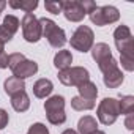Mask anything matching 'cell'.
<instances>
[{"label":"cell","mask_w":134,"mask_h":134,"mask_svg":"<svg viewBox=\"0 0 134 134\" xmlns=\"http://www.w3.org/2000/svg\"><path fill=\"white\" fill-rule=\"evenodd\" d=\"M118 109H120V114L121 115L132 114L134 112V96H131V95L121 96L120 101H118Z\"/></svg>","instance_id":"19"},{"label":"cell","mask_w":134,"mask_h":134,"mask_svg":"<svg viewBox=\"0 0 134 134\" xmlns=\"http://www.w3.org/2000/svg\"><path fill=\"white\" fill-rule=\"evenodd\" d=\"M11 107L16 112H25V110H29V107H30V98H29V95L25 92L13 95L11 96Z\"/></svg>","instance_id":"17"},{"label":"cell","mask_w":134,"mask_h":134,"mask_svg":"<svg viewBox=\"0 0 134 134\" xmlns=\"http://www.w3.org/2000/svg\"><path fill=\"white\" fill-rule=\"evenodd\" d=\"M58 81L66 87H79L85 81H90V73L84 66H70L58 71Z\"/></svg>","instance_id":"5"},{"label":"cell","mask_w":134,"mask_h":134,"mask_svg":"<svg viewBox=\"0 0 134 134\" xmlns=\"http://www.w3.org/2000/svg\"><path fill=\"white\" fill-rule=\"evenodd\" d=\"M44 110L47 121L51 125H62L66 121V114H65V98L60 95H54L44 103Z\"/></svg>","instance_id":"4"},{"label":"cell","mask_w":134,"mask_h":134,"mask_svg":"<svg viewBox=\"0 0 134 134\" xmlns=\"http://www.w3.org/2000/svg\"><path fill=\"white\" fill-rule=\"evenodd\" d=\"M96 115H98V120L109 126V125H114L120 115V109H118V101L115 98H104L98 109H96Z\"/></svg>","instance_id":"8"},{"label":"cell","mask_w":134,"mask_h":134,"mask_svg":"<svg viewBox=\"0 0 134 134\" xmlns=\"http://www.w3.org/2000/svg\"><path fill=\"white\" fill-rule=\"evenodd\" d=\"M103 81H104V85H106L107 88H117V87H120V85L123 84L125 74H123V71H121L120 68H117L115 71L104 74Z\"/></svg>","instance_id":"18"},{"label":"cell","mask_w":134,"mask_h":134,"mask_svg":"<svg viewBox=\"0 0 134 134\" xmlns=\"http://www.w3.org/2000/svg\"><path fill=\"white\" fill-rule=\"evenodd\" d=\"M120 63L126 71H134V58H126V57H120Z\"/></svg>","instance_id":"28"},{"label":"cell","mask_w":134,"mask_h":134,"mask_svg":"<svg viewBox=\"0 0 134 134\" xmlns=\"http://www.w3.org/2000/svg\"><path fill=\"white\" fill-rule=\"evenodd\" d=\"M44 7H46V10H47L49 13L58 14V13H62V10H63V2H60V0H55V2L47 0V2L44 3Z\"/></svg>","instance_id":"25"},{"label":"cell","mask_w":134,"mask_h":134,"mask_svg":"<svg viewBox=\"0 0 134 134\" xmlns=\"http://www.w3.org/2000/svg\"><path fill=\"white\" fill-rule=\"evenodd\" d=\"M3 88H5V92H7L10 96H13V95H16V93L25 92V82H24L22 79L16 77V76H11V77H8V79L3 82Z\"/></svg>","instance_id":"14"},{"label":"cell","mask_w":134,"mask_h":134,"mask_svg":"<svg viewBox=\"0 0 134 134\" xmlns=\"http://www.w3.org/2000/svg\"><path fill=\"white\" fill-rule=\"evenodd\" d=\"M8 5L14 10H24L27 14V13H33V10L38 7V2L36 0H24V2H14V0H11V2H8Z\"/></svg>","instance_id":"20"},{"label":"cell","mask_w":134,"mask_h":134,"mask_svg":"<svg viewBox=\"0 0 134 134\" xmlns=\"http://www.w3.org/2000/svg\"><path fill=\"white\" fill-rule=\"evenodd\" d=\"M24 60H25V57H24V54H21V52L10 54V55H8V68L13 71L16 66H18L21 62H24Z\"/></svg>","instance_id":"24"},{"label":"cell","mask_w":134,"mask_h":134,"mask_svg":"<svg viewBox=\"0 0 134 134\" xmlns=\"http://www.w3.org/2000/svg\"><path fill=\"white\" fill-rule=\"evenodd\" d=\"M71 63H73V55H71L70 51H65V49L58 51L55 54V57H54V66L58 71H63L66 68H70Z\"/></svg>","instance_id":"15"},{"label":"cell","mask_w":134,"mask_h":134,"mask_svg":"<svg viewBox=\"0 0 134 134\" xmlns=\"http://www.w3.org/2000/svg\"><path fill=\"white\" fill-rule=\"evenodd\" d=\"M13 36H14V33L19 30V27H21V21L16 18V16H13V14H7L5 18H3V24H2Z\"/></svg>","instance_id":"21"},{"label":"cell","mask_w":134,"mask_h":134,"mask_svg":"<svg viewBox=\"0 0 134 134\" xmlns=\"http://www.w3.org/2000/svg\"><path fill=\"white\" fill-rule=\"evenodd\" d=\"M70 43H71V47H73V49H76V51L85 54V52H88V51L93 47L95 33H93V30H92L88 25H79V27L74 30V33H73V36H71V40H70Z\"/></svg>","instance_id":"6"},{"label":"cell","mask_w":134,"mask_h":134,"mask_svg":"<svg viewBox=\"0 0 134 134\" xmlns=\"http://www.w3.org/2000/svg\"><path fill=\"white\" fill-rule=\"evenodd\" d=\"M52 90H54V84L49 79H38L33 84V95L40 99L47 98L52 93Z\"/></svg>","instance_id":"12"},{"label":"cell","mask_w":134,"mask_h":134,"mask_svg":"<svg viewBox=\"0 0 134 134\" xmlns=\"http://www.w3.org/2000/svg\"><path fill=\"white\" fill-rule=\"evenodd\" d=\"M11 40H13V35H11L3 25H0V43L5 44V43H10Z\"/></svg>","instance_id":"27"},{"label":"cell","mask_w":134,"mask_h":134,"mask_svg":"<svg viewBox=\"0 0 134 134\" xmlns=\"http://www.w3.org/2000/svg\"><path fill=\"white\" fill-rule=\"evenodd\" d=\"M40 24H41V29H43V36L49 41V44L55 49L58 47H63L66 44V35H65V30L60 29L52 19H47V18H41L40 19Z\"/></svg>","instance_id":"3"},{"label":"cell","mask_w":134,"mask_h":134,"mask_svg":"<svg viewBox=\"0 0 134 134\" xmlns=\"http://www.w3.org/2000/svg\"><path fill=\"white\" fill-rule=\"evenodd\" d=\"M98 131V121L92 115H84L77 121V134H93Z\"/></svg>","instance_id":"11"},{"label":"cell","mask_w":134,"mask_h":134,"mask_svg":"<svg viewBox=\"0 0 134 134\" xmlns=\"http://www.w3.org/2000/svg\"><path fill=\"white\" fill-rule=\"evenodd\" d=\"M7 7V2H5V0H0V13H2L3 11V8Z\"/></svg>","instance_id":"33"},{"label":"cell","mask_w":134,"mask_h":134,"mask_svg":"<svg viewBox=\"0 0 134 134\" xmlns=\"http://www.w3.org/2000/svg\"><path fill=\"white\" fill-rule=\"evenodd\" d=\"M114 41L120 52V57L134 58V38L128 25H118L114 32Z\"/></svg>","instance_id":"2"},{"label":"cell","mask_w":134,"mask_h":134,"mask_svg":"<svg viewBox=\"0 0 134 134\" xmlns=\"http://www.w3.org/2000/svg\"><path fill=\"white\" fill-rule=\"evenodd\" d=\"M90 51H92V57L96 63H101L103 60H107L112 57V51H110L109 44H106V43H96V44H93V47Z\"/></svg>","instance_id":"13"},{"label":"cell","mask_w":134,"mask_h":134,"mask_svg":"<svg viewBox=\"0 0 134 134\" xmlns=\"http://www.w3.org/2000/svg\"><path fill=\"white\" fill-rule=\"evenodd\" d=\"M38 73V63L36 62H33V60H24V62H21L16 68L13 70V76H16V77H19V79H27V77H32V76H35Z\"/></svg>","instance_id":"10"},{"label":"cell","mask_w":134,"mask_h":134,"mask_svg":"<svg viewBox=\"0 0 134 134\" xmlns=\"http://www.w3.org/2000/svg\"><path fill=\"white\" fill-rule=\"evenodd\" d=\"M10 121V117H8V112L5 109H0V129H3Z\"/></svg>","instance_id":"29"},{"label":"cell","mask_w":134,"mask_h":134,"mask_svg":"<svg viewBox=\"0 0 134 134\" xmlns=\"http://www.w3.org/2000/svg\"><path fill=\"white\" fill-rule=\"evenodd\" d=\"M77 92H79V96L81 98L88 99V101H95L96 96H98V87L92 81H85L84 84H81L77 87Z\"/></svg>","instance_id":"16"},{"label":"cell","mask_w":134,"mask_h":134,"mask_svg":"<svg viewBox=\"0 0 134 134\" xmlns=\"http://www.w3.org/2000/svg\"><path fill=\"white\" fill-rule=\"evenodd\" d=\"M3 52H5V49H3V44L0 43V54H3Z\"/></svg>","instance_id":"34"},{"label":"cell","mask_w":134,"mask_h":134,"mask_svg":"<svg viewBox=\"0 0 134 134\" xmlns=\"http://www.w3.org/2000/svg\"><path fill=\"white\" fill-rule=\"evenodd\" d=\"M95 8L96 3L90 2V0H68V2H63L62 13L70 22H81Z\"/></svg>","instance_id":"1"},{"label":"cell","mask_w":134,"mask_h":134,"mask_svg":"<svg viewBox=\"0 0 134 134\" xmlns=\"http://www.w3.org/2000/svg\"><path fill=\"white\" fill-rule=\"evenodd\" d=\"M21 27H22V36H24L25 41H29V43H38L41 40L43 29H41L40 19L33 13L24 14V18L21 21Z\"/></svg>","instance_id":"7"},{"label":"cell","mask_w":134,"mask_h":134,"mask_svg":"<svg viewBox=\"0 0 134 134\" xmlns=\"http://www.w3.org/2000/svg\"><path fill=\"white\" fill-rule=\"evenodd\" d=\"M98 68L101 70L103 74H107V73H112V71H115V70L118 68V62H117L114 57H110V58L103 60L101 63H98Z\"/></svg>","instance_id":"23"},{"label":"cell","mask_w":134,"mask_h":134,"mask_svg":"<svg viewBox=\"0 0 134 134\" xmlns=\"http://www.w3.org/2000/svg\"><path fill=\"white\" fill-rule=\"evenodd\" d=\"M27 134H49V129H47V126L43 125V123H33V125L29 128Z\"/></svg>","instance_id":"26"},{"label":"cell","mask_w":134,"mask_h":134,"mask_svg":"<svg viewBox=\"0 0 134 134\" xmlns=\"http://www.w3.org/2000/svg\"><path fill=\"white\" fill-rule=\"evenodd\" d=\"M93 134H106V132H104V131H99V129H98V131H95Z\"/></svg>","instance_id":"35"},{"label":"cell","mask_w":134,"mask_h":134,"mask_svg":"<svg viewBox=\"0 0 134 134\" xmlns=\"http://www.w3.org/2000/svg\"><path fill=\"white\" fill-rule=\"evenodd\" d=\"M90 21L98 25V27H104L107 24H114L120 19V11L112 7V5H106V7H96L90 14Z\"/></svg>","instance_id":"9"},{"label":"cell","mask_w":134,"mask_h":134,"mask_svg":"<svg viewBox=\"0 0 134 134\" xmlns=\"http://www.w3.org/2000/svg\"><path fill=\"white\" fill-rule=\"evenodd\" d=\"M62 134H77V131H74V129H71V128H70V129H65Z\"/></svg>","instance_id":"32"},{"label":"cell","mask_w":134,"mask_h":134,"mask_svg":"<svg viewBox=\"0 0 134 134\" xmlns=\"http://www.w3.org/2000/svg\"><path fill=\"white\" fill-rule=\"evenodd\" d=\"M71 107L74 110H90L95 107V101H88V99H84L81 96H74L71 99Z\"/></svg>","instance_id":"22"},{"label":"cell","mask_w":134,"mask_h":134,"mask_svg":"<svg viewBox=\"0 0 134 134\" xmlns=\"http://www.w3.org/2000/svg\"><path fill=\"white\" fill-rule=\"evenodd\" d=\"M125 126H126L129 131H132V129H134V114H128V115H126Z\"/></svg>","instance_id":"30"},{"label":"cell","mask_w":134,"mask_h":134,"mask_svg":"<svg viewBox=\"0 0 134 134\" xmlns=\"http://www.w3.org/2000/svg\"><path fill=\"white\" fill-rule=\"evenodd\" d=\"M8 68V55L3 52V54H0V70H5Z\"/></svg>","instance_id":"31"}]
</instances>
